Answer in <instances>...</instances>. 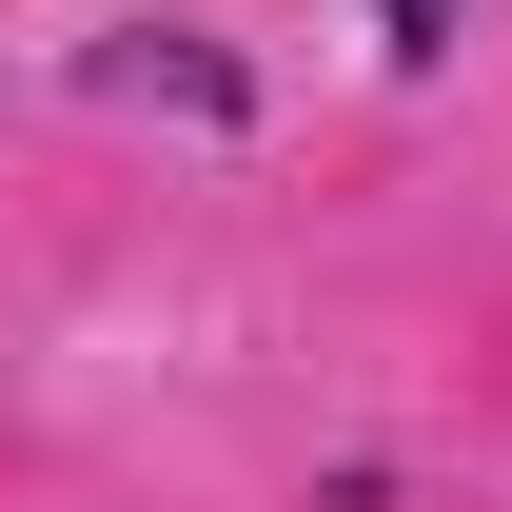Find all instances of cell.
Returning <instances> with one entry per match:
<instances>
[{"instance_id": "2", "label": "cell", "mask_w": 512, "mask_h": 512, "mask_svg": "<svg viewBox=\"0 0 512 512\" xmlns=\"http://www.w3.org/2000/svg\"><path fill=\"white\" fill-rule=\"evenodd\" d=\"M453 40H473V0H375V60L394 79H453Z\"/></svg>"}, {"instance_id": "1", "label": "cell", "mask_w": 512, "mask_h": 512, "mask_svg": "<svg viewBox=\"0 0 512 512\" xmlns=\"http://www.w3.org/2000/svg\"><path fill=\"white\" fill-rule=\"evenodd\" d=\"M79 79H99V99H158V119H197V138H256V60L217 20H119Z\"/></svg>"}]
</instances>
